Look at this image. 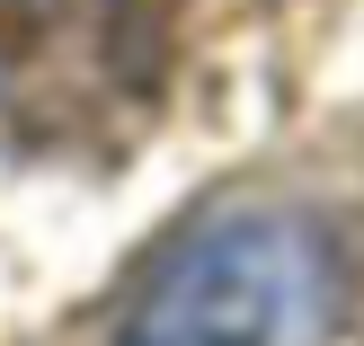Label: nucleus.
Segmentation results:
<instances>
[{
  "label": "nucleus",
  "instance_id": "obj_1",
  "mask_svg": "<svg viewBox=\"0 0 364 346\" xmlns=\"http://www.w3.org/2000/svg\"><path fill=\"white\" fill-rule=\"evenodd\" d=\"M329 320V258L294 213H213L151 258L116 346H311Z\"/></svg>",
  "mask_w": 364,
  "mask_h": 346
}]
</instances>
